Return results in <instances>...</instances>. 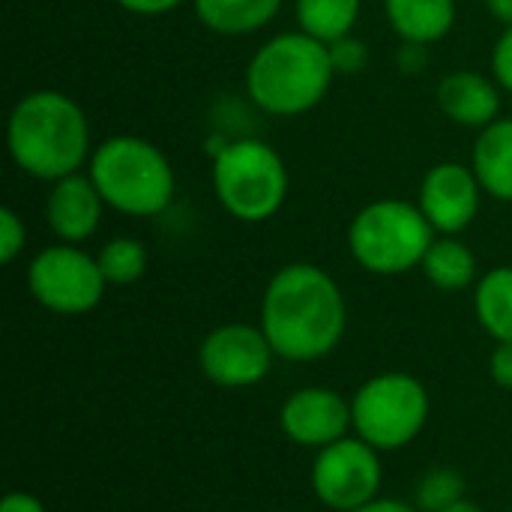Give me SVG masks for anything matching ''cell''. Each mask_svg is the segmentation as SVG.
<instances>
[{"instance_id":"1","label":"cell","mask_w":512,"mask_h":512,"mask_svg":"<svg viewBox=\"0 0 512 512\" xmlns=\"http://www.w3.org/2000/svg\"><path fill=\"white\" fill-rule=\"evenodd\" d=\"M258 324L276 357L315 363L339 348L348 327V303L324 267L291 261L270 276L261 294Z\"/></svg>"},{"instance_id":"2","label":"cell","mask_w":512,"mask_h":512,"mask_svg":"<svg viewBox=\"0 0 512 512\" xmlns=\"http://www.w3.org/2000/svg\"><path fill=\"white\" fill-rule=\"evenodd\" d=\"M93 147L84 108L63 90H30L9 111L6 150L15 168L33 180L54 183L78 174Z\"/></svg>"},{"instance_id":"3","label":"cell","mask_w":512,"mask_h":512,"mask_svg":"<svg viewBox=\"0 0 512 512\" xmlns=\"http://www.w3.org/2000/svg\"><path fill=\"white\" fill-rule=\"evenodd\" d=\"M333 81L330 45L303 30L270 36L246 63V96L270 117H300L318 108Z\"/></svg>"},{"instance_id":"4","label":"cell","mask_w":512,"mask_h":512,"mask_svg":"<svg viewBox=\"0 0 512 512\" xmlns=\"http://www.w3.org/2000/svg\"><path fill=\"white\" fill-rule=\"evenodd\" d=\"M87 174L105 207L129 219L162 216L177 195V174L159 144L141 135H108L93 147Z\"/></svg>"},{"instance_id":"5","label":"cell","mask_w":512,"mask_h":512,"mask_svg":"<svg viewBox=\"0 0 512 512\" xmlns=\"http://www.w3.org/2000/svg\"><path fill=\"white\" fill-rule=\"evenodd\" d=\"M210 183L219 207L243 225L273 219L291 192V174L282 153L261 138L222 141L213 156Z\"/></svg>"},{"instance_id":"6","label":"cell","mask_w":512,"mask_h":512,"mask_svg":"<svg viewBox=\"0 0 512 512\" xmlns=\"http://www.w3.org/2000/svg\"><path fill=\"white\" fill-rule=\"evenodd\" d=\"M435 237V228L417 204L378 198L354 213L348 252L372 276H402L423 264Z\"/></svg>"},{"instance_id":"7","label":"cell","mask_w":512,"mask_h":512,"mask_svg":"<svg viewBox=\"0 0 512 512\" xmlns=\"http://www.w3.org/2000/svg\"><path fill=\"white\" fill-rule=\"evenodd\" d=\"M432 414L429 390L408 372H381L357 387L351 396L354 435L372 444L378 453H396L411 447Z\"/></svg>"},{"instance_id":"8","label":"cell","mask_w":512,"mask_h":512,"mask_svg":"<svg viewBox=\"0 0 512 512\" xmlns=\"http://www.w3.org/2000/svg\"><path fill=\"white\" fill-rule=\"evenodd\" d=\"M105 276L96 255L75 243H51L27 264L30 297L54 315H87L105 297Z\"/></svg>"},{"instance_id":"9","label":"cell","mask_w":512,"mask_h":512,"mask_svg":"<svg viewBox=\"0 0 512 512\" xmlns=\"http://www.w3.org/2000/svg\"><path fill=\"white\" fill-rule=\"evenodd\" d=\"M309 483L315 498L333 512H351L381 495L384 465L381 453L363 438H342L318 450Z\"/></svg>"},{"instance_id":"10","label":"cell","mask_w":512,"mask_h":512,"mask_svg":"<svg viewBox=\"0 0 512 512\" xmlns=\"http://www.w3.org/2000/svg\"><path fill=\"white\" fill-rule=\"evenodd\" d=\"M273 360L276 351L261 324H222L210 330L198 348L204 378L225 390H246L261 384L270 375Z\"/></svg>"},{"instance_id":"11","label":"cell","mask_w":512,"mask_h":512,"mask_svg":"<svg viewBox=\"0 0 512 512\" xmlns=\"http://www.w3.org/2000/svg\"><path fill=\"white\" fill-rule=\"evenodd\" d=\"M483 186L471 165L438 162L420 180L417 207L438 237H459L474 225L483 207Z\"/></svg>"},{"instance_id":"12","label":"cell","mask_w":512,"mask_h":512,"mask_svg":"<svg viewBox=\"0 0 512 512\" xmlns=\"http://www.w3.org/2000/svg\"><path fill=\"white\" fill-rule=\"evenodd\" d=\"M279 426L285 438L306 450H324L354 429L351 399L330 387H300L279 408Z\"/></svg>"},{"instance_id":"13","label":"cell","mask_w":512,"mask_h":512,"mask_svg":"<svg viewBox=\"0 0 512 512\" xmlns=\"http://www.w3.org/2000/svg\"><path fill=\"white\" fill-rule=\"evenodd\" d=\"M42 213H45V225L57 237V243L81 246L99 231L105 201H102L96 183L90 180V174L78 171V174H69V177H60L51 183Z\"/></svg>"},{"instance_id":"14","label":"cell","mask_w":512,"mask_h":512,"mask_svg":"<svg viewBox=\"0 0 512 512\" xmlns=\"http://www.w3.org/2000/svg\"><path fill=\"white\" fill-rule=\"evenodd\" d=\"M501 93L495 78L474 69H456L438 81V108L456 126L480 132L501 117Z\"/></svg>"},{"instance_id":"15","label":"cell","mask_w":512,"mask_h":512,"mask_svg":"<svg viewBox=\"0 0 512 512\" xmlns=\"http://www.w3.org/2000/svg\"><path fill=\"white\" fill-rule=\"evenodd\" d=\"M471 168L489 198L512 204V117H498L477 132Z\"/></svg>"},{"instance_id":"16","label":"cell","mask_w":512,"mask_h":512,"mask_svg":"<svg viewBox=\"0 0 512 512\" xmlns=\"http://www.w3.org/2000/svg\"><path fill=\"white\" fill-rule=\"evenodd\" d=\"M384 15L402 42L435 45L456 27V0H384Z\"/></svg>"},{"instance_id":"17","label":"cell","mask_w":512,"mask_h":512,"mask_svg":"<svg viewBox=\"0 0 512 512\" xmlns=\"http://www.w3.org/2000/svg\"><path fill=\"white\" fill-rule=\"evenodd\" d=\"M285 0H192L198 21L219 36H249L264 30Z\"/></svg>"},{"instance_id":"18","label":"cell","mask_w":512,"mask_h":512,"mask_svg":"<svg viewBox=\"0 0 512 512\" xmlns=\"http://www.w3.org/2000/svg\"><path fill=\"white\" fill-rule=\"evenodd\" d=\"M420 270L441 291H465L480 282L477 255L459 237H435Z\"/></svg>"},{"instance_id":"19","label":"cell","mask_w":512,"mask_h":512,"mask_svg":"<svg viewBox=\"0 0 512 512\" xmlns=\"http://www.w3.org/2000/svg\"><path fill=\"white\" fill-rule=\"evenodd\" d=\"M474 312L495 342H512V267H492L474 285Z\"/></svg>"},{"instance_id":"20","label":"cell","mask_w":512,"mask_h":512,"mask_svg":"<svg viewBox=\"0 0 512 512\" xmlns=\"http://www.w3.org/2000/svg\"><path fill=\"white\" fill-rule=\"evenodd\" d=\"M363 12V0H294L297 30L315 36L324 45H333L342 36H351Z\"/></svg>"},{"instance_id":"21","label":"cell","mask_w":512,"mask_h":512,"mask_svg":"<svg viewBox=\"0 0 512 512\" xmlns=\"http://www.w3.org/2000/svg\"><path fill=\"white\" fill-rule=\"evenodd\" d=\"M96 261L108 285H135L147 270V246L135 237H111L96 252Z\"/></svg>"},{"instance_id":"22","label":"cell","mask_w":512,"mask_h":512,"mask_svg":"<svg viewBox=\"0 0 512 512\" xmlns=\"http://www.w3.org/2000/svg\"><path fill=\"white\" fill-rule=\"evenodd\" d=\"M468 492L465 477L456 468H432L417 480L414 489V507L420 512H444L459 504Z\"/></svg>"},{"instance_id":"23","label":"cell","mask_w":512,"mask_h":512,"mask_svg":"<svg viewBox=\"0 0 512 512\" xmlns=\"http://www.w3.org/2000/svg\"><path fill=\"white\" fill-rule=\"evenodd\" d=\"M330 57H333L336 75H357L369 66V45L351 33L330 45Z\"/></svg>"},{"instance_id":"24","label":"cell","mask_w":512,"mask_h":512,"mask_svg":"<svg viewBox=\"0 0 512 512\" xmlns=\"http://www.w3.org/2000/svg\"><path fill=\"white\" fill-rule=\"evenodd\" d=\"M27 246V225L12 207H0V264H12Z\"/></svg>"},{"instance_id":"25","label":"cell","mask_w":512,"mask_h":512,"mask_svg":"<svg viewBox=\"0 0 512 512\" xmlns=\"http://www.w3.org/2000/svg\"><path fill=\"white\" fill-rule=\"evenodd\" d=\"M492 78L498 81V87L512 96V24L501 30V36L492 45Z\"/></svg>"},{"instance_id":"26","label":"cell","mask_w":512,"mask_h":512,"mask_svg":"<svg viewBox=\"0 0 512 512\" xmlns=\"http://www.w3.org/2000/svg\"><path fill=\"white\" fill-rule=\"evenodd\" d=\"M489 375L501 390H512V342H498L489 357Z\"/></svg>"},{"instance_id":"27","label":"cell","mask_w":512,"mask_h":512,"mask_svg":"<svg viewBox=\"0 0 512 512\" xmlns=\"http://www.w3.org/2000/svg\"><path fill=\"white\" fill-rule=\"evenodd\" d=\"M120 9L132 12V15H144V18H156V15H168L174 9H180L189 0H114Z\"/></svg>"},{"instance_id":"28","label":"cell","mask_w":512,"mask_h":512,"mask_svg":"<svg viewBox=\"0 0 512 512\" xmlns=\"http://www.w3.org/2000/svg\"><path fill=\"white\" fill-rule=\"evenodd\" d=\"M399 69L405 75H420L429 63V45H414V42H402L399 48Z\"/></svg>"},{"instance_id":"29","label":"cell","mask_w":512,"mask_h":512,"mask_svg":"<svg viewBox=\"0 0 512 512\" xmlns=\"http://www.w3.org/2000/svg\"><path fill=\"white\" fill-rule=\"evenodd\" d=\"M0 512H48L45 504L30 492H9L0 504Z\"/></svg>"},{"instance_id":"30","label":"cell","mask_w":512,"mask_h":512,"mask_svg":"<svg viewBox=\"0 0 512 512\" xmlns=\"http://www.w3.org/2000/svg\"><path fill=\"white\" fill-rule=\"evenodd\" d=\"M351 512H420L417 507H411L408 501H399V498H375V501H369V504H363V507H357V510Z\"/></svg>"},{"instance_id":"31","label":"cell","mask_w":512,"mask_h":512,"mask_svg":"<svg viewBox=\"0 0 512 512\" xmlns=\"http://www.w3.org/2000/svg\"><path fill=\"white\" fill-rule=\"evenodd\" d=\"M483 3H486L489 15H492L495 21H501L504 27H510L512 24V0H483Z\"/></svg>"},{"instance_id":"32","label":"cell","mask_w":512,"mask_h":512,"mask_svg":"<svg viewBox=\"0 0 512 512\" xmlns=\"http://www.w3.org/2000/svg\"><path fill=\"white\" fill-rule=\"evenodd\" d=\"M444 512H486L480 504H474V501H468V498H462L459 504H453V507H447Z\"/></svg>"}]
</instances>
